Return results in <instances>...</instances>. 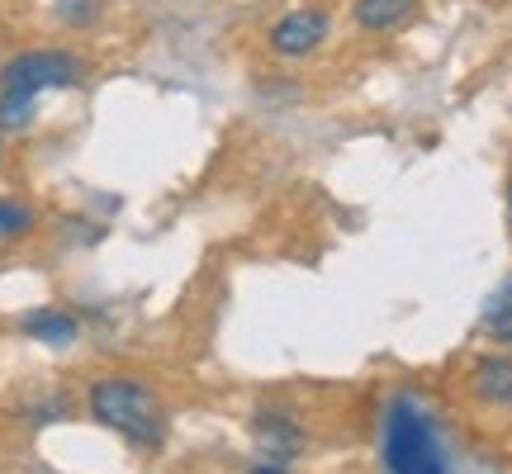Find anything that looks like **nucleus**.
<instances>
[{
  "label": "nucleus",
  "instance_id": "obj_5",
  "mask_svg": "<svg viewBox=\"0 0 512 474\" xmlns=\"http://www.w3.org/2000/svg\"><path fill=\"white\" fill-rule=\"evenodd\" d=\"M252 432H256V441H261V451H266L275 465H285V460H294L304 451V432H299L294 418L280 413V408H261L252 418Z\"/></svg>",
  "mask_w": 512,
  "mask_h": 474
},
{
  "label": "nucleus",
  "instance_id": "obj_14",
  "mask_svg": "<svg viewBox=\"0 0 512 474\" xmlns=\"http://www.w3.org/2000/svg\"><path fill=\"white\" fill-rule=\"evenodd\" d=\"M508 209H512V185H508Z\"/></svg>",
  "mask_w": 512,
  "mask_h": 474
},
{
  "label": "nucleus",
  "instance_id": "obj_13",
  "mask_svg": "<svg viewBox=\"0 0 512 474\" xmlns=\"http://www.w3.org/2000/svg\"><path fill=\"white\" fill-rule=\"evenodd\" d=\"M252 474H285V470H280L275 460H266V465H252Z\"/></svg>",
  "mask_w": 512,
  "mask_h": 474
},
{
  "label": "nucleus",
  "instance_id": "obj_8",
  "mask_svg": "<svg viewBox=\"0 0 512 474\" xmlns=\"http://www.w3.org/2000/svg\"><path fill=\"white\" fill-rule=\"evenodd\" d=\"M19 332L43 342V347H72L76 337H81V323L67 309H34L19 318Z\"/></svg>",
  "mask_w": 512,
  "mask_h": 474
},
{
  "label": "nucleus",
  "instance_id": "obj_2",
  "mask_svg": "<svg viewBox=\"0 0 512 474\" xmlns=\"http://www.w3.org/2000/svg\"><path fill=\"white\" fill-rule=\"evenodd\" d=\"M384 470L389 474H451L432 418L413 399L384 408Z\"/></svg>",
  "mask_w": 512,
  "mask_h": 474
},
{
  "label": "nucleus",
  "instance_id": "obj_10",
  "mask_svg": "<svg viewBox=\"0 0 512 474\" xmlns=\"http://www.w3.org/2000/svg\"><path fill=\"white\" fill-rule=\"evenodd\" d=\"M38 119V95L29 91H0V133H24Z\"/></svg>",
  "mask_w": 512,
  "mask_h": 474
},
{
  "label": "nucleus",
  "instance_id": "obj_6",
  "mask_svg": "<svg viewBox=\"0 0 512 474\" xmlns=\"http://www.w3.org/2000/svg\"><path fill=\"white\" fill-rule=\"evenodd\" d=\"M470 389L479 403H494V408H512V356H484L470 370Z\"/></svg>",
  "mask_w": 512,
  "mask_h": 474
},
{
  "label": "nucleus",
  "instance_id": "obj_11",
  "mask_svg": "<svg viewBox=\"0 0 512 474\" xmlns=\"http://www.w3.org/2000/svg\"><path fill=\"white\" fill-rule=\"evenodd\" d=\"M34 223H38L34 204L0 195V237H24V233H34Z\"/></svg>",
  "mask_w": 512,
  "mask_h": 474
},
{
  "label": "nucleus",
  "instance_id": "obj_12",
  "mask_svg": "<svg viewBox=\"0 0 512 474\" xmlns=\"http://www.w3.org/2000/svg\"><path fill=\"white\" fill-rule=\"evenodd\" d=\"M57 15L67 24H76V29H86L95 19V0H57Z\"/></svg>",
  "mask_w": 512,
  "mask_h": 474
},
{
  "label": "nucleus",
  "instance_id": "obj_1",
  "mask_svg": "<svg viewBox=\"0 0 512 474\" xmlns=\"http://www.w3.org/2000/svg\"><path fill=\"white\" fill-rule=\"evenodd\" d=\"M91 418L100 427H110L119 437H128L133 446H162L166 441V408L157 399V389L143 380H124V375H114V380H95L91 384Z\"/></svg>",
  "mask_w": 512,
  "mask_h": 474
},
{
  "label": "nucleus",
  "instance_id": "obj_9",
  "mask_svg": "<svg viewBox=\"0 0 512 474\" xmlns=\"http://www.w3.org/2000/svg\"><path fill=\"white\" fill-rule=\"evenodd\" d=\"M484 332L494 337L498 347H512V275L489 294V304H484Z\"/></svg>",
  "mask_w": 512,
  "mask_h": 474
},
{
  "label": "nucleus",
  "instance_id": "obj_7",
  "mask_svg": "<svg viewBox=\"0 0 512 474\" xmlns=\"http://www.w3.org/2000/svg\"><path fill=\"white\" fill-rule=\"evenodd\" d=\"M413 15H418V0H356L351 5L356 29H366V34H394Z\"/></svg>",
  "mask_w": 512,
  "mask_h": 474
},
{
  "label": "nucleus",
  "instance_id": "obj_3",
  "mask_svg": "<svg viewBox=\"0 0 512 474\" xmlns=\"http://www.w3.org/2000/svg\"><path fill=\"white\" fill-rule=\"evenodd\" d=\"M86 81V57L67 53V48H34L19 53L0 67V91H67Z\"/></svg>",
  "mask_w": 512,
  "mask_h": 474
},
{
  "label": "nucleus",
  "instance_id": "obj_4",
  "mask_svg": "<svg viewBox=\"0 0 512 474\" xmlns=\"http://www.w3.org/2000/svg\"><path fill=\"white\" fill-rule=\"evenodd\" d=\"M328 34H332V15L323 5H294V10H285V15L266 29V48H271L275 57H290L294 62V57L318 53V48L328 43Z\"/></svg>",
  "mask_w": 512,
  "mask_h": 474
}]
</instances>
